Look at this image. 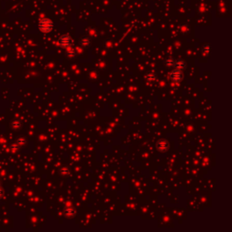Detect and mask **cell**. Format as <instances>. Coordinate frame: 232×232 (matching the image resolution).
<instances>
[{
	"mask_svg": "<svg viewBox=\"0 0 232 232\" xmlns=\"http://www.w3.org/2000/svg\"><path fill=\"white\" fill-rule=\"evenodd\" d=\"M146 78L147 80H149L150 82H153L156 80V75L153 74V73H148L147 75H146Z\"/></svg>",
	"mask_w": 232,
	"mask_h": 232,
	"instance_id": "obj_9",
	"label": "cell"
},
{
	"mask_svg": "<svg viewBox=\"0 0 232 232\" xmlns=\"http://www.w3.org/2000/svg\"><path fill=\"white\" fill-rule=\"evenodd\" d=\"M66 55H67V56L70 58V59H75V56H76V54H75V52L74 50H69V51L66 53Z\"/></svg>",
	"mask_w": 232,
	"mask_h": 232,
	"instance_id": "obj_10",
	"label": "cell"
},
{
	"mask_svg": "<svg viewBox=\"0 0 232 232\" xmlns=\"http://www.w3.org/2000/svg\"><path fill=\"white\" fill-rule=\"evenodd\" d=\"M164 64H165V66L168 67V68H171V67H173V64H174V59L171 58V57L167 58V59L165 60V62H164Z\"/></svg>",
	"mask_w": 232,
	"mask_h": 232,
	"instance_id": "obj_8",
	"label": "cell"
},
{
	"mask_svg": "<svg viewBox=\"0 0 232 232\" xmlns=\"http://www.w3.org/2000/svg\"><path fill=\"white\" fill-rule=\"evenodd\" d=\"M38 28L42 33H44V34L50 33L54 28V23L52 20H50L48 18H44L42 20H40L39 24H38Z\"/></svg>",
	"mask_w": 232,
	"mask_h": 232,
	"instance_id": "obj_1",
	"label": "cell"
},
{
	"mask_svg": "<svg viewBox=\"0 0 232 232\" xmlns=\"http://www.w3.org/2000/svg\"><path fill=\"white\" fill-rule=\"evenodd\" d=\"M170 77H171V80L172 82H175V83H179L180 82L182 79H183V74H182V71L179 70V69H174V70L171 73L170 75Z\"/></svg>",
	"mask_w": 232,
	"mask_h": 232,
	"instance_id": "obj_3",
	"label": "cell"
},
{
	"mask_svg": "<svg viewBox=\"0 0 232 232\" xmlns=\"http://www.w3.org/2000/svg\"><path fill=\"white\" fill-rule=\"evenodd\" d=\"M202 50H203V52H204V53H206V54H207V53H208V51H210V46H208V44H206V45H204V46H203V49H202Z\"/></svg>",
	"mask_w": 232,
	"mask_h": 232,
	"instance_id": "obj_11",
	"label": "cell"
},
{
	"mask_svg": "<svg viewBox=\"0 0 232 232\" xmlns=\"http://www.w3.org/2000/svg\"><path fill=\"white\" fill-rule=\"evenodd\" d=\"M62 173H63V174H64V173H65V174L68 173V170H63V171H62Z\"/></svg>",
	"mask_w": 232,
	"mask_h": 232,
	"instance_id": "obj_12",
	"label": "cell"
},
{
	"mask_svg": "<svg viewBox=\"0 0 232 232\" xmlns=\"http://www.w3.org/2000/svg\"><path fill=\"white\" fill-rule=\"evenodd\" d=\"M64 212L67 217H72V216H75V211L73 208H66Z\"/></svg>",
	"mask_w": 232,
	"mask_h": 232,
	"instance_id": "obj_7",
	"label": "cell"
},
{
	"mask_svg": "<svg viewBox=\"0 0 232 232\" xmlns=\"http://www.w3.org/2000/svg\"><path fill=\"white\" fill-rule=\"evenodd\" d=\"M169 149V143L166 140H160L157 142V150L160 152H164Z\"/></svg>",
	"mask_w": 232,
	"mask_h": 232,
	"instance_id": "obj_4",
	"label": "cell"
},
{
	"mask_svg": "<svg viewBox=\"0 0 232 232\" xmlns=\"http://www.w3.org/2000/svg\"><path fill=\"white\" fill-rule=\"evenodd\" d=\"M173 66H174L176 69H179V70H180V71H183V70H185V69H186L187 64H186V62H185V61H183V60H181V59H179V60H177V61H174Z\"/></svg>",
	"mask_w": 232,
	"mask_h": 232,
	"instance_id": "obj_5",
	"label": "cell"
},
{
	"mask_svg": "<svg viewBox=\"0 0 232 232\" xmlns=\"http://www.w3.org/2000/svg\"><path fill=\"white\" fill-rule=\"evenodd\" d=\"M79 44H80V45L82 46V47H83V48H87V47H89L90 44H91V40H90L89 37H87V36H83V37H82V38L80 39Z\"/></svg>",
	"mask_w": 232,
	"mask_h": 232,
	"instance_id": "obj_6",
	"label": "cell"
},
{
	"mask_svg": "<svg viewBox=\"0 0 232 232\" xmlns=\"http://www.w3.org/2000/svg\"><path fill=\"white\" fill-rule=\"evenodd\" d=\"M58 42H59V44H60L61 47H63V48H68V47H70V46L72 45L73 40H72V38L70 37V35H64L60 36Z\"/></svg>",
	"mask_w": 232,
	"mask_h": 232,
	"instance_id": "obj_2",
	"label": "cell"
}]
</instances>
